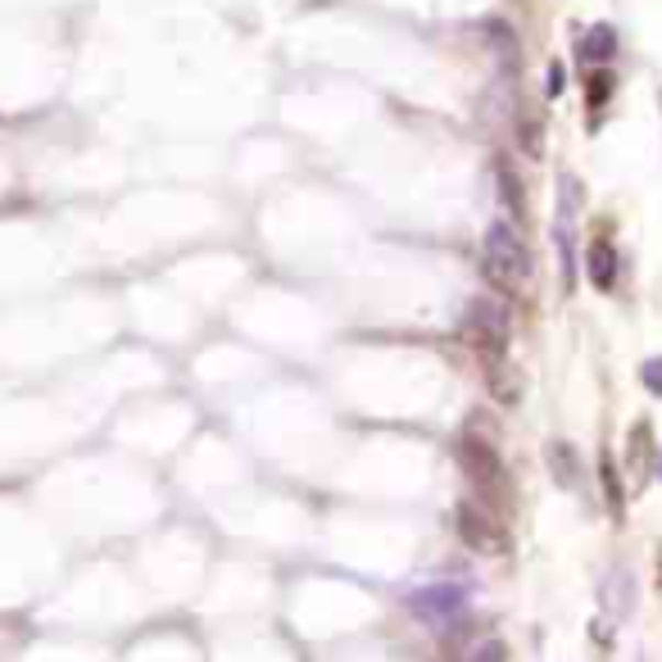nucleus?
<instances>
[{"mask_svg": "<svg viewBox=\"0 0 662 662\" xmlns=\"http://www.w3.org/2000/svg\"><path fill=\"white\" fill-rule=\"evenodd\" d=\"M482 260H486V277L504 290H522L531 282V250L518 236L512 223H490L486 241H482Z\"/></svg>", "mask_w": 662, "mask_h": 662, "instance_id": "1", "label": "nucleus"}, {"mask_svg": "<svg viewBox=\"0 0 662 662\" xmlns=\"http://www.w3.org/2000/svg\"><path fill=\"white\" fill-rule=\"evenodd\" d=\"M463 336L482 354L499 358L504 345H508V309L499 300H490V296L467 300V309H463Z\"/></svg>", "mask_w": 662, "mask_h": 662, "instance_id": "2", "label": "nucleus"}, {"mask_svg": "<svg viewBox=\"0 0 662 662\" xmlns=\"http://www.w3.org/2000/svg\"><path fill=\"white\" fill-rule=\"evenodd\" d=\"M459 463H463V472H467V482L482 490L486 499H499L504 495V459H499V450L490 445V440H482V435H463L459 440Z\"/></svg>", "mask_w": 662, "mask_h": 662, "instance_id": "3", "label": "nucleus"}, {"mask_svg": "<svg viewBox=\"0 0 662 662\" xmlns=\"http://www.w3.org/2000/svg\"><path fill=\"white\" fill-rule=\"evenodd\" d=\"M463 608H467V595L459 591V585H450V581H431V585H422V591L409 595V613H413L418 621H427V627H445V621H459Z\"/></svg>", "mask_w": 662, "mask_h": 662, "instance_id": "4", "label": "nucleus"}, {"mask_svg": "<svg viewBox=\"0 0 662 662\" xmlns=\"http://www.w3.org/2000/svg\"><path fill=\"white\" fill-rule=\"evenodd\" d=\"M459 536H463V544L476 549V554H504V549H508L504 527L490 518V508H482V504H459Z\"/></svg>", "mask_w": 662, "mask_h": 662, "instance_id": "5", "label": "nucleus"}, {"mask_svg": "<svg viewBox=\"0 0 662 662\" xmlns=\"http://www.w3.org/2000/svg\"><path fill=\"white\" fill-rule=\"evenodd\" d=\"M544 463H549V476H554L563 490L581 486V454H576L572 440H549V445H544Z\"/></svg>", "mask_w": 662, "mask_h": 662, "instance_id": "6", "label": "nucleus"}, {"mask_svg": "<svg viewBox=\"0 0 662 662\" xmlns=\"http://www.w3.org/2000/svg\"><path fill=\"white\" fill-rule=\"evenodd\" d=\"M649 472H653V427L636 422L631 440H627V476H631V486H644Z\"/></svg>", "mask_w": 662, "mask_h": 662, "instance_id": "7", "label": "nucleus"}, {"mask_svg": "<svg viewBox=\"0 0 662 662\" xmlns=\"http://www.w3.org/2000/svg\"><path fill=\"white\" fill-rule=\"evenodd\" d=\"M585 273H591V282L599 290H613V282H617V250H613V241H591V250H585Z\"/></svg>", "mask_w": 662, "mask_h": 662, "instance_id": "8", "label": "nucleus"}, {"mask_svg": "<svg viewBox=\"0 0 662 662\" xmlns=\"http://www.w3.org/2000/svg\"><path fill=\"white\" fill-rule=\"evenodd\" d=\"M581 55L591 59V64H608V59L617 55V32H613V23H595L591 32H585Z\"/></svg>", "mask_w": 662, "mask_h": 662, "instance_id": "9", "label": "nucleus"}, {"mask_svg": "<svg viewBox=\"0 0 662 662\" xmlns=\"http://www.w3.org/2000/svg\"><path fill=\"white\" fill-rule=\"evenodd\" d=\"M490 390H495L499 404H518L522 399V377L512 373L504 358H490Z\"/></svg>", "mask_w": 662, "mask_h": 662, "instance_id": "10", "label": "nucleus"}, {"mask_svg": "<svg viewBox=\"0 0 662 662\" xmlns=\"http://www.w3.org/2000/svg\"><path fill=\"white\" fill-rule=\"evenodd\" d=\"M495 177H499V196H504L508 213H512V218H527V196H522L518 173H512L508 164H499V168H495Z\"/></svg>", "mask_w": 662, "mask_h": 662, "instance_id": "11", "label": "nucleus"}, {"mask_svg": "<svg viewBox=\"0 0 662 662\" xmlns=\"http://www.w3.org/2000/svg\"><path fill=\"white\" fill-rule=\"evenodd\" d=\"M599 472H604V490H608V504H613V518H621V482H617V467H613L608 454H604Z\"/></svg>", "mask_w": 662, "mask_h": 662, "instance_id": "12", "label": "nucleus"}, {"mask_svg": "<svg viewBox=\"0 0 662 662\" xmlns=\"http://www.w3.org/2000/svg\"><path fill=\"white\" fill-rule=\"evenodd\" d=\"M467 662H508V644L504 640H482L467 653Z\"/></svg>", "mask_w": 662, "mask_h": 662, "instance_id": "13", "label": "nucleus"}, {"mask_svg": "<svg viewBox=\"0 0 662 662\" xmlns=\"http://www.w3.org/2000/svg\"><path fill=\"white\" fill-rule=\"evenodd\" d=\"M518 136H522V151H527V155H540V151H544V132H540L536 119H522V123H518Z\"/></svg>", "mask_w": 662, "mask_h": 662, "instance_id": "14", "label": "nucleus"}, {"mask_svg": "<svg viewBox=\"0 0 662 662\" xmlns=\"http://www.w3.org/2000/svg\"><path fill=\"white\" fill-rule=\"evenodd\" d=\"M640 382H644V390H649V395H658V399H662V358H644Z\"/></svg>", "mask_w": 662, "mask_h": 662, "instance_id": "15", "label": "nucleus"}, {"mask_svg": "<svg viewBox=\"0 0 662 662\" xmlns=\"http://www.w3.org/2000/svg\"><path fill=\"white\" fill-rule=\"evenodd\" d=\"M608 91H613V78H608V73H595V78H591V104H604Z\"/></svg>", "mask_w": 662, "mask_h": 662, "instance_id": "16", "label": "nucleus"}, {"mask_svg": "<svg viewBox=\"0 0 662 662\" xmlns=\"http://www.w3.org/2000/svg\"><path fill=\"white\" fill-rule=\"evenodd\" d=\"M563 82H567V78H563V64H549V96H559Z\"/></svg>", "mask_w": 662, "mask_h": 662, "instance_id": "17", "label": "nucleus"}, {"mask_svg": "<svg viewBox=\"0 0 662 662\" xmlns=\"http://www.w3.org/2000/svg\"><path fill=\"white\" fill-rule=\"evenodd\" d=\"M658 591H662V544H658Z\"/></svg>", "mask_w": 662, "mask_h": 662, "instance_id": "18", "label": "nucleus"}, {"mask_svg": "<svg viewBox=\"0 0 662 662\" xmlns=\"http://www.w3.org/2000/svg\"><path fill=\"white\" fill-rule=\"evenodd\" d=\"M658 482H662V454H658Z\"/></svg>", "mask_w": 662, "mask_h": 662, "instance_id": "19", "label": "nucleus"}]
</instances>
